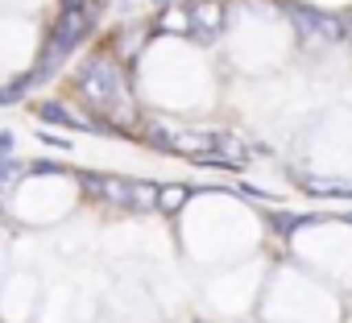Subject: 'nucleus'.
Instances as JSON below:
<instances>
[{
	"instance_id": "13",
	"label": "nucleus",
	"mask_w": 352,
	"mask_h": 323,
	"mask_svg": "<svg viewBox=\"0 0 352 323\" xmlns=\"http://www.w3.org/2000/svg\"><path fill=\"white\" fill-rule=\"evenodd\" d=\"M0 153H13V133H0Z\"/></svg>"
},
{
	"instance_id": "15",
	"label": "nucleus",
	"mask_w": 352,
	"mask_h": 323,
	"mask_svg": "<svg viewBox=\"0 0 352 323\" xmlns=\"http://www.w3.org/2000/svg\"><path fill=\"white\" fill-rule=\"evenodd\" d=\"M157 5H183V0H157Z\"/></svg>"
},
{
	"instance_id": "11",
	"label": "nucleus",
	"mask_w": 352,
	"mask_h": 323,
	"mask_svg": "<svg viewBox=\"0 0 352 323\" xmlns=\"http://www.w3.org/2000/svg\"><path fill=\"white\" fill-rule=\"evenodd\" d=\"M30 175H54V179H71L75 170L67 166V162H54V157H38V162H30Z\"/></svg>"
},
{
	"instance_id": "8",
	"label": "nucleus",
	"mask_w": 352,
	"mask_h": 323,
	"mask_svg": "<svg viewBox=\"0 0 352 323\" xmlns=\"http://www.w3.org/2000/svg\"><path fill=\"white\" fill-rule=\"evenodd\" d=\"M157 30H166V34H191V21H187V9H179V5H166V13H162V21H157Z\"/></svg>"
},
{
	"instance_id": "6",
	"label": "nucleus",
	"mask_w": 352,
	"mask_h": 323,
	"mask_svg": "<svg viewBox=\"0 0 352 323\" xmlns=\"http://www.w3.org/2000/svg\"><path fill=\"white\" fill-rule=\"evenodd\" d=\"M25 175H30V162H21V157H13V153H0V191L17 187Z\"/></svg>"
},
{
	"instance_id": "1",
	"label": "nucleus",
	"mask_w": 352,
	"mask_h": 323,
	"mask_svg": "<svg viewBox=\"0 0 352 323\" xmlns=\"http://www.w3.org/2000/svg\"><path fill=\"white\" fill-rule=\"evenodd\" d=\"M75 91H79V100L87 104L91 116L108 120L120 137L133 133V124H137V104H133L129 75H124V67H120L116 54H91V58L83 63L79 79H75Z\"/></svg>"
},
{
	"instance_id": "14",
	"label": "nucleus",
	"mask_w": 352,
	"mask_h": 323,
	"mask_svg": "<svg viewBox=\"0 0 352 323\" xmlns=\"http://www.w3.org/2000/svg\"><path fill=\"white\" fill-rule=\"evenodd\" d=\"M63 9H83V5H91V0H58Z\"/></svg>"
},
{
	"instance_id": "2",
	"label": "nucleus",
	"mask_w": 352,
	"mask_h": 323,
	"mask_svg": "<svg viewBox=\"0 0 352 323\" xmlns=\"http://www.w3.org/2000/svg\"><path fill=\"white\" fill-rule=\"evenodd\" d=\"M75 179L83 183V195L104 203V208H120L133 212V183L137 179H120V175H100V170H75Z\"/></svg>"
},
{
	"instance_id": "12",
	"label": "nucleus",
	"mask_w": 352,
	"mask_h": 323,
	"mask_svg": "<svg viewBox=\"0 0 352 323\" xmlns=\"http://www.w3.org/2000/svg\"><path fill=\"white\" fill-rule=\"evenodd\" d=\"M38 141H42L46 149H63V153H71V137H63V133H50V129H38Z\"/></svg>"
},
{
	"instance_id": "5",
	"label": "nucleus",
	"mask_w": 352,
	"mask_h": 323,
	"mask_svg": "<svg viewBox=\"0 0 352 323\" xmlns=\"http://www.w3.org/2000/svg\"><path fill=\"white\" fill-rule=\"evenodd\" d=\"M187 199H191V187L187 183H166V187H157V212L162 216H179L187 208Z\"/></svg>"
},
{
	"instance_id": "9",
	"label": "nucleus",
	"mask_w": 352,
	"mask_h": 323,
	"mask_svg": "<svg viewBox=\"0 0 352 323\" xmlns=\"http://www.w3.org/2000/svg\"><path fill=\"white\" fill-rule=\"evenodd\" d=\"M133 212H157V187L153 183H133Z\"/></svg>"
},
{
	"instance_id": "10",
	"label": "nucleus",
	"mask_w": 352,
	"mask_h": 323,
	"mask_svg": "<svg viewBox=\"0 0 352 323\" xmlns=\"http://www.w3.org/2000/svg\"><path fill=\"white\" fill-rule=\"evenodd\" d=\"M307 191L311 195H352V183H340V179H307Z\"/></svg>"
},
{
	"instance_id": "3",
	"label": "nucleus",
	"mask_w": 352,
	"mask_h": 323,
	"mask_svg": "<svg viewBox=\"0 0 352 323\" xmlns=\"http://www.w3.org/2000/svg\"><path fill=\"white\" fill-rule=\"evenodd\" d=\"M286 13L294 17V30H298L302 38H319V42H340V38H344V25H340L336 17L311 9V5H286Z\"/></svg>"
},
{
	"instance_id": "7",
	"label": "nucleus",
	"mask_w": 352,
	"mask_h": 323,
	"mask_svg": "<svg viewBox=\"0 0 352 323\" xmlns=\"http://www.w3.org/2000/svg\"><path fill=\"white\" fill-rule=\"evenodd\" d=\"M38 79H34V71H25V75H17L13 83H5L0 87V104H21L25 96H30V87H34Z\"/></svg>"
},
{
	"instance_id": "4",
	"label": "nucleus",
	"mask_w": 352,
	"mask_h": 323,
	"mask_svg": "<svg viewBox=\"0 0 352 323\" xmlns=\"http://www.w3.org/2000/svg\"><path fill=\"white\" fill-rule=\"evenodd\" d=\"M187 21H191V34L195 42H216L220 30H224V9L216 5V0H195V5H187Z\"/></svg>"
},
{
	"instance_id": "16",
	"label": "nucleus",
	"mask_w": 352,
	"mask_h": 323,
	"mask_svg": "<svg viewBox=\"0 0 352 323\" xmlns=\"http://www.w3.org/2000/svg\"><path fill=\"white\" fill-rule=\"evenodd\" d=\"M0 220H5V203H0Z\"/></svg>"
}]
</instances>
